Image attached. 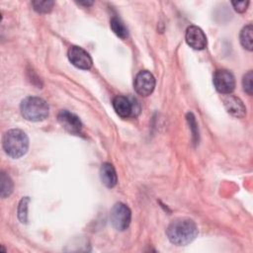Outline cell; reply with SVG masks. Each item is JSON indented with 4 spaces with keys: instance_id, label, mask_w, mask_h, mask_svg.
I'll use <instances>...</instances> for the list:
<instances>
[{
    "instance_id": "6da1fadb",
    "label": "cell",
    "mask_w": 253,
    "mask_h": 253,
    "mask_svg": "<svg viewBox=\"0 0 253 253\" xmlns=\"http://www.w3.org/2000/svg\"><path fill=\"white\" fill-rule=\"evenodd\" d=\"M166 235L171 243L184 246L191 243L198 236V227L193 219L179 217L168 225Z\"/></svg>"
},
{
    "instance_id": "7a4b0ae2",
    "label": "cell",
    "mask_w": 253,
    "mask_h": 253,
    "mask_svg": "<svg viewBox=\"0 0 253 253\" xmlns=\"http://www.w3.org/2000/svg\"><path fill=\"white\" fill-rule=\"evenodd\" d=\"M2 146L8 156L17 159L27 153L29 148V137L22 129H10L3 135Z\"/></svg>"
},
{
    "instance_id": "3957f363",
    "label": "cell",
    "mask_w": 253,
    "mask_h": 253,
    "mask_svg": "<svg viewBox=\"0 0 253 253\" xmlns=\"http://www.w3.org/2000/svg\"><path fill=\"white\" fill-rule=\"evenodd\" d=\"M20 110L22 116L26 120L31 122H41L47 118L49 107L43 99L29 96L22 100Z\"/></svg>"
},
{
    "instance_id": "277c9868",
    "label": "cell",
    "mask_w": 253,
    "mask_h": 253,
    "mask_svg": "<svg viewBox=\"0 0 253 253\" xmlns=\"http://www.w3.org/2000/svg\"><path fill=\"white\" fill-rule=\"evenodd\" d=\"M110 220L117 230L123 231L126 229L131 220V211L129 208L123 203L115 204L110 211Z\"/></svg>"
},
{
    "instance_id": "5b68a950",
    "label": "cell",
    "mask_w": 253,
    "mask_h": 253,
    "mask_svg": "<svg viewBox=\"0 0 253 253\" xmlns=\"http://www.w3.org/2000/svg\"><path fill=\"white\" fill-rule=\"evenodd\" d=\"M133 87L135 92L143 97L150 95L155 87V78L147 70L139 71L133 81Z\"/></svg>"
},
{
    "instance_id": "8992f818",
    "label": "cell",
    "mask_w": 253,
    "mask_h": 253,
    "mask_svg": "<svg viewBox=\"0 0 253 253\" xmlns=\"http://www.w3.org/2000/svg\"><path fill=\"white\" fill-rule=\"evenodd\" d=\"M212 82L216 91L221 94H230L235 88L234 76L227 70H216Z\"/></svg>"
},
{
    "instance_id": "52a82bcc",
    "label": "cell",
    "mask_w": 253,
    "mask_h": 253,
    "mask_svg": "<svg viewBox=\"0 0 253 253\" xmlns=\"http://www.w3.org/2000/svg\"><path fill=\"white\" fill-rule=\"evenodd\" d=\"M67 56L69 61L77 68L87 70L92 67L93 61L91 56L85 49H83L80 46H77V45L70 46L67 52Z\"/></svg>"
},
{
    "instance_id": "ba28073f",
    "label": "cell",
    "mask_w": 253,
    "mask_h": 253,
    "mask_svg": "<svg viewBox=\"0 0 253 253\" xmlns=\"http://www.w3.org/2000/svg\"><path fill=\"white\" fill-rule=\"evenodd\" d=\"M57 121L61 126L70 133L80 134L82 131V123L79 118L67 110H62L58 113Z\"/></svg>"
},
{
    "instance_id": "9c48e42d",
    "label": "cell",
    "mask_w": 253,
    "mask_h": 253,
    "mask_svg": "<svg viewBox=\"0 0 253 253\" xmlns=\"http://www.w3.org/2000/svg\"><path fill=\"white\" fill-rule=\"evenodd\" d=\"M187 43L194 49L202 50L207 46V37L202 29L197 26H190L185 36Z\"/></svg>"
},
{
    "instance_id": "30bf717a",
    "label": "cell",
    "mask_w": 253,
    "mask_h": 253,
    "mask_svg": "<svg viewBox=\"0 0 253 253\" xmlns=\"http://www.w3.org/2000/svg\"><path fill=\"white\" fill-rule=\"evenodd\" d=\"M133 103L134 102L132 100H129L125 96H117L113 100V107L115 112L121 118L126 119L130 116H133L134 111L138 112V110L135 109V106Z\"/></svg>"
},
{
    "instance_id": "8fae6325",
    "label": "cell",
    "mask_w": 253,
    "mask_h": 253,
    "mask_svg": "<svg viewBox=\"0 0 253 253\" xmlns=\"http://www.w3.org/2000/svg\"><path fill=\"white\" fill-rule=\"evenodd\" d=\"M223 104L226 111L236 118H243L246 115V108L243 102L232 95H228L223 99Z\"/></svg>"
},
{
    "instance_id": "7c38bea8",
    "label": "cell",
    "mask_w": 253,
    "mask_h": 253,
    "mask_svg": "<svg viewBox=\"0 0 253 253\" xmlns=\"http://www.w3.org/2000/svg\"><path fill=\"white\" fill-rule=\"evenodd\" d=\"M100 179L107 188H113L117 185L118 178L114 166L111 163H104L100 168Z\"/></svg>"
},
{
    "instance_id": "4fadbf2b",
    "label": "cell",
    "mask_w": 253,
    "mask_h": 253,
    "mask_svg": "<svg viewBox=\"0 0 253 253\" xmlns=\"http://www.w3.org/2000/svg\"><path fill=\"white\" fill-rule=\"evenodd\" d=\"M110 26L114 34L119 37L122 40H126L128 37V31L126 27L124 25V23L117 17H114L111 19Z\"/></svg>"
},
{
    "instance_id": "5bb4252c",
    "label": "cell",
    "mask_w": 253,
    "mask_h": 253,
    "mask_svg": "<svg viewBox=\"0 0 253 253\" xmlns=\"http://www.w3.org/2000/svg\"><path fill=\"white\" fill-rule=\"evenodd\" d=\"M252 32H253V28H252V25L249 24L247 26H245L241 32H240V36H239V39H240V43L242 44V46L246 49H248L249 51L252 50V47H253V44H252Z\"/></svg>"
},
{
    "instance_id": "9a60e30c",
    "label": "cell",
    "mask_w": 253,
    "mask_h": 253,
    "mask_svg": "<svg viewBox=\"0 0 253 253\" xmlns=\"http://www.w3.org/2000/svg\"><path fill=\"white\" fill-rule=\"evenodd\" d=\"M0 184H1V188H0V192H1V197L3 199L9 197L12 192H13V182L11 180V178L9 177V175H7L6 173L2 172L1 176H0Z\"/></svg>"
},
{
    "instance_id": "2e32d148",
    "label": "cell",
    "mask_w": 253,
    "mask_h": 253,
    "mask_svg": "<svg viewBox=\"0 0 253 253\" xmlns=\"http://www.w3.org/2000/svg\"><path fill=\"white\" fill-rule=\"evenodd\" d=\"M30 202L29 197H24L18 206V218L22 223H26L28 220V205Z\"/></svg>"
},
{
    "instance_id": "e0dca14e",
    "label": "cell",
    "mask_w": 253,
    "mask_h": 253,
    "mask_svg": "<svg viewBox=\"0 0 253 253\" xmlns=\"http://www.w3.org/2000/svg\"><path fill=\"white\" fill-rule=\"evenodd\" d=\"M32 5L35 11L39 13H49L54 5L53 1H33Z\"/></svg>"
},
{
    "instance_id": "ac0fdd59",
    "label": "cell",
    "mask_w": 253,
    "mask_h": 253,
    "mask_svg": "<svg viewBox=\"0 0 253 253\" xmlns=\"http://www.w3.org/2000/svg\"><path fill=\"white\" fill-rule=\"evenodd\" d=\"M252 79H253V73L251 70H249L242 79V86L244 91L248 94V95H252L253 92V83H252Z\"/></svg>"
},
{
    "instance_id": "d6986e66",
    "label": "cell",
    "mask_w": 253,
    "mask_h": 253,
    "mask_svg": "<svg viewBox=\"0 0 253 253\" xmlns=\"http://www.w3.org/2000/svg\"><path fill=\"white\" fill-rule=\"evenodd\" d=\"M231 4L235 11H237L239 13H243L246 11V9L249 5V1H232Z\"/></svg>"
},
{
    "instance_id": "ffe728a7",
    "label": "cell",
    "mask_w": 253,
    "mask_h": 253,
    "mask_svg": "<svg viewBox=\"0 0 253 253\" xmlns=\"http://www.w3.org/2000/svg\"><path fill=\"white\" fill-rule=\"evenodd\" d=\"M79 4H80V5H86V6H88V5H92L93 2H79Z\"/></svg>"
}]
</instances>
